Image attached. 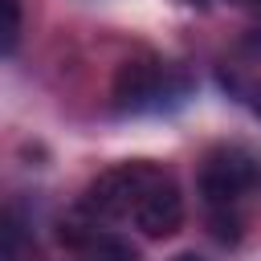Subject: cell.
I'll return each instance as SVG.
<instances>
[{
  "label": "cell",
  "instance_id": "2",
  "mask_svg": "<svg viewBox=\"0 0 261 261\" xmlns=\"http://www.w3.org/2000/svg\"><path fill=\"white\" fill-rule=\"evenodd\" d=\"M261 184V155L241 143L212 147L200 163V196L208 208H232Z\"/></svg>",
  "mask_w": 261,
  "mask_h": 261
},
{
  "label": "cell",
  "instance_id": "9",
  "mask_svg": "<svg viewBox=\"0 0 261 261\" xmlns=\"http://www.w3.org/2000/svg\"><path fill=\"white\" fill-rule=\"evenodd\" d=\"M171 261H204V257H200V253H175Z\"/></svg>",
  "mask_w": 261,
  "mask_h": 261
},
{
  "label": "cell",
  "instance_id": "8",
  "mask_svg": "<svg viewBox=\"0 0 261 261\" xmlns=\"http://www.w3.org/2000/svg\"><path fill=\"white\" fill-rule=\"evenodd\" d=\"M249 106H253V114L261 118V86H253V94H249Z\"/></svg>",
  "mask_w": 261,
  "mask_h": 261
},
{
  "label": "cell",
  "instance_id": "4",
  "mask_svg": "<svg viewBox=\"0 0 261 261\" xmlns=\"http://www.w3.org/2000/svg\"><path fill=\"white\" fill-rule=\"evenodd\" d=\"M130 220H135V228H139L143 237H151V241L175 237L179 224H184V196H179L175 179L159 171V175L147 184V192H143V200H139V208H135Z\"/></svg>",
  "mask_w": 261,
  "mask_h": 261
},
{
  "label": "cell",
  "instance_id": "1",
  "mask_svg": "<svg viewBox=\"0 0 261 261\" xmlns=\"http://www.w3.org/2000/svg\"><path fill=\"white\" fill-rule=\"evenodd\" d=\"M184 94H188V77L155 57H130L114 73V106L122 114L163 110L171 102H184Z\"/></svg>",
  "mask_w": 261,
  "mask_h": 261
},
{
  "label": "cell",
  "instance_id": "5",
  "mask_svg": "<svg viewBox=\"0 0 261 261\" xmlns=\"http://www.w3.org/2000/svg\"><path fill=\"white\" fill-rule=\"evenodd\" d=\"M86 257L90 261H139V249L122 237H110V232H94V241L86 245Z\"/></svg>",
  "mask_w": 261,
  "mask_h": 261
},
{
  "label": "cell",
  "instance_id": "10",
  "mask_svg": "<svg viewBox=\"0 0 261 261\" xmlns=\"http://www.w3.org/2000/svg\"><path fill=\"white\" fill-rule=\"evenodd\" d=\"M188 4H200V0H188Z\"/></svg>",
  "mask_w": 261,
  "mask_h": 261
},
{
  "label": "cell",
  "instance_id": "3",
  "mask_svg": "<svg viewBox=\"0 0 261 261\" xmlns=\"http://www.w3.org/2000/svg\"><path fill=\"white\" fill-rule=\"evenodd\" d=\"M159 175V167L155 163H143V159H135V163H122V167H114V171H102L90 188H86V196H82V212L86 216H94L98 224H106V220H126V216H135V208H139V200H143V192H147V184Z\"/></svg>",
  "mask_w": 261,
  "mask_h": 261
},
{
  "label": "cell",
  "instance_id": "6",
  "mask_svg": "<svg viewBox=\"0 0 261 261\" xmlns=\"http://www.w3.org/2000/svg\"><path fill=\"white\" fill-rule=\"evenodd\" d=\"M212 237L220 245H237L241 241V216L232 208H212Z\"/></svg>",
  "mask_w": 261,
  "mask_h": 261
},
{
  "label": "cell",
  "instance_id": "7",
  "mask_svg": "<svg viewBox=\"0 0 261 261\" xmlns=\"http://www.w3.org/2000/svg\"><path fill=\"white\" fill-rule=\"evenodd\" d=\"M0 4H4V41H0V49H4V57H12L16 41H20V0H0Z\"/></svg>",
  "mask_w": 261,
  "mask_h": 261
}]
</instances>
